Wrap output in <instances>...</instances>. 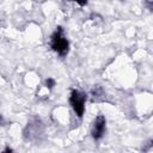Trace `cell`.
Instances as JSON below:
<instances>
[{
  "label": "cell",
  "mask_w": 153,
  "mask_h": 153,
  "mask_svg": "<svg viewBox=\"0 0 153 153\" xmlns=\"http://www.w3.org/2000/svg\"><path fill=\"white\" fill-rule=\"evenodd\" d=\"M72 1H75L78 5H80V6H85V5H87V0H72Z\"/></svg>",
  "instance_id": "5"
},
{
  "label": "cell",
  "mask_w": 153,
  "mask_h": 153,
  "mask_svg": "<svg viewBox=\"0 0 153 153\" xmlns=\"http://www.w3.org/2000/svg\"><path fill=\"white\" fill-rule=\"evenodd\" d=\"M50 48L60 56H66L69 50V42L62 26H57L50 36Z\"/></svg>",
  "instance_id": "1"
},
{
  "label": "cell",
  "mask_w": 153,
  "mask_h": 153,
  "mask_svg": "<svg viewBox=\"0 0 153 153\" xmlns=\"http://www.w3.org/2000/svg\"><path fill=\"white\" fill-rule=\"evenodd\" d=\"M106 129V118L104 115H98L91 126V136L93 137V140L98 141L104 136Z\"/></svg>",
  "instance_id": "3"
},
{
  "label": "cell",
  "mask_w": 153,
  "mask_h": 153,
  "mask_svg": "<svg viewBox=\"0 0 153 153\" xmlns=\"http://www.w3.org/2000/svg\"><path fill=\"white\" fill-rule=\"evenodd\" d=\"M55 84H56V82H55V80H54L53 78H48V79H45V81H44V86H45L49 91L55 86Z\"/></svg>",
  "instance_id": "4"
},
{
  "label": "cell",
  "mask_w": 153,
  "mask_h": 153,
  "mask_svg": "<svg viewBox=\"0 0 153 153\" xmlns=\"http://www.w3.org/2000/svg\"><path fill=\"white\" fill-rule=\"evenodd\" d=\"M5 123H6V122H5V118H4V116L0 114V126H5Z\"/></svg>",
  "instance_id": "6"
},
{
  "label": "cell",
  "mask_w": 153,
  "mask_h": 153,
  "mask_svg": "<svg viewBox=\"0 0 153 153\" xmlns=\"http://www.w3.org/2000/svg\"><path fill=\"white\" fill-rule=\"evenodd\" d=\"M86 93L73 88L71 91V96H69V104L73 109V111L75 112V115L81 118L84 112H85V103H86Z\"/></svg>",
  "instance_id": "2"
}]
</instances>
